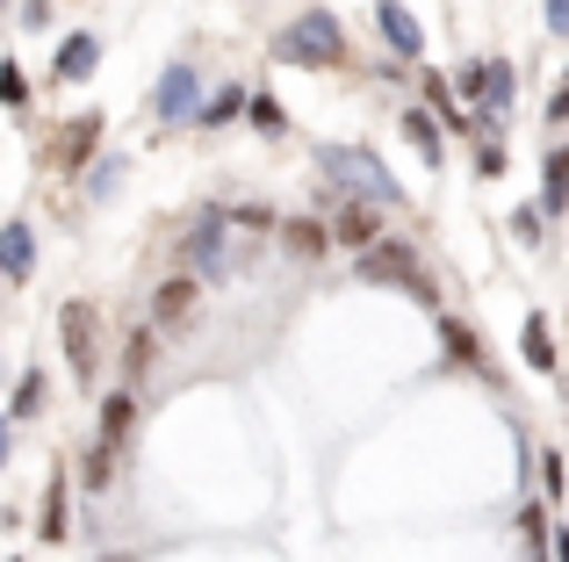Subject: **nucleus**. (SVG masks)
Returning <instances> with one entry per match:
<instances>
[{"mask_svg":"<svg viewBox=\"0 0 569 562\" xmlns=\"http://www.w3.org/2000/svg\"><path fill=\"white\" fill-rule=\"evenodd\" d=\"M562 202H569V144H556L541 167V210H562Z\"/></svg>","mask_w":569,"mask_h":562,"instance_id":"a211bd4d","label":"nucleus"},{"mask_svg":"<svg viewBox=\"0 0 569 562\" xmlns=\"http://www.w3.org/2000/svg\"><path fill=\"white\" fill-rule=\"evenodd\" d=\"M94 144H101V116H72L66 138H58V167H87Z\"/></svg>","mask_w":569,"mask_h":562,"instance_id":"9b49d317","label":"nucleus"},{"mask_svg":"<svg viewBox=\"0 0 569 562\" xmlns=\"http://www.w3.org/2000/svg\"><path fill=\"white\" fill-rule=\"evenodd\" d=\"M0 101H8V109H22V101H29V80H22V66H0Z\"/></svg>","mask_w":569,"mask_h":562,"instance_id":"393cba45","label":"nucleus"},{"mask_svg":"<svg viewBox=\"0 0 569 562\" xmlns=\"http://www.w3.org/2000/svg\"><path fill=\"white\" fill-rule=\"evenodd\" d=\"M361 281H403V289H411V281H418V260H411V245H403V239H382V245H368V253H361Z\"/></svg>","mask_w":569,"mask_h":562,"instance_id":"39448f33","label":"nucleus"},{"mask_svg":"<svg viewBox=\"0 0 569 562\" xmlns=\"http://www.w3.org/2000/svg\"><path fill=\"white\" fill-rule=\"evenodd\" d=\"M116 562H123V555H116Z\"/></svg>","mask_w":569,"mask_h":562,"instance_id":"2f4dec72","label":"nucleus"},{"mask_svg":"<svg viewBox=\"0 0 569 562\" xmlns=\"http://www.w3.org/2000/svg\"><path fill=\"white\" fill-rule=\"evenodd\" d=\"M332 245H353V253L382 245V210H376V202H339V217H332Z\"/></svg>","mask_w":569,"mask_h":562,"instance_id":"20e7f679","label":"nucleus"},{"mask_svg":"<svg viewBox=\"0 0 569 562\" xmlns=\"http://www.w3.org/2000/svg\"><path fill=\"white\" fill-rule=\"evenodd\" d=\"M0 8H8V0H0Z\"/></svg>","mask_w":569,"mask_h":562,"instance_id":"7c9ffc66","label":"nucleus"},{"mask_svg":"<svg viewBox=\"0 0 569 562\" xmlns=\"http://www.w3.org/2000/svg\"><path fill=\"white\" fill-rule=\"evenodd\" d=\"M548 8V29H556V37H569V0H541Z\"/></svg>","mask_w":569,"mask_h":562,"instance_id":"cd10ccee","label":"nucleus"},{"mask_svg":"<svg viewBox=\"0 0 569 562\" xmlns=\"http://www.w3.org/2000/svg\"><path fill=\"white\" fill-rule=\"evenodd\" d=\"M101 66V43L94 37H66V43H58V80H87V72H94Z\"/></svg>","mask_w":569,"mask_h":562,"instance_id":"2eb2a0df","label":"nucleus"},{"mask_svg":"<svg viewBox=\"0 0 569 562\" xmlns=\"http://www.w3.org/2000/svg\"><path fill=\"white\" fill-rule=\"evenodd\" d=\"M58 339H66L72 382H94V368H101V318H94V303H66L58 310Z\"/></svg>","mask_w":569,"mask_h":562,"instance_id":"f03ea898","label":"nucleus"},{"mask_svg":"<svg viewBox=\"0 0 569 562\" xmlns=\"http://www.w3.org/2000/svg\"><path fill=\"white\" fill-rule=\"evenodd\" d=\"M238 109H246V94H238V87H223V94L202 109V123H223V116H238Z\"/></svg>","mask_w":569,"mask_h":562,"instance_id":"a878e982","label":"nucleus"},{"mask_svg":"<svg viewBox=\"0 0 569 562\" xmlns=\"http://www.w3.org/2000/svg\"><path fill=\"white\" fill-rule=\"evenodd\" d=\"M188 260L194 268H223V217H209V224L188 231Z\"/></svg>","mask_w":569,"mask_h":562,"instance_id":"6ab92c4d","label":"nucleus"},{"mask_svg":"<svg viewBox=\"0 0 569 562\" xmlns=\"http://www.w3.org/2000/svg\"><path fill=\"white\" fill-rule=\"evenodd\" d=\"M152 109L167 116V123H181V116H194V72L188 66H173L167 80H159V94H152Z\"/></svg>","mask_w":569,"mask_h":562,"instance_id":"9d476101","label":"nucleus"},{"mask_svg":"<svg viewBox=\"0 0 569 562\" xmlns=\"http://www.w3.org/2000/svg\"><path fill=\"white\" fill-rule=\"evenodd\" d=\"M562 94H569V87H562Z\"/></svg>","mask_w":569,"mask_h":562,"instance_id":"473e14b6","label":"nucleus"},{"mask_svg":"<svg viewBox=\"0 0 569 562\" xmlns=\"http://www.w3.org/2000/svg\"><path fill=\"white\" fill-rule=\"evenodd\" d=\"M0 462H8V425H0Z\"/></svg>","mask_w":569,"mask_h":562,"instance_id":"c756f323","label":"nucleus"},{"mask_svg":"<svg viewBox=\"0 0 569 562\" xmlns=\"http://www.w3.org/2000/svg\"><path fill=\"white\" fill-rule=\"evenodd\" d=\"M519 353H527V368L556 375V339H548V318H541V310H533V318L519 324Z\"/></svg>","mask_w":569,"mask_h":562,"instance_id":"ddd939ff","label":"nucleus"},{"mask_svg":"<svg viewBox=\"0 0 569 562\" xmlns=\"http://www.w3.org/2000/svg\"><path fill=\"white\" fill-rule=\"evenodd\" d=\"M281 245H289L296 260H318L325 245H332V231H325L318 217H289V224H281Z\"/></svg>","mask_w":569,"mask_h":562,"instance_id":"4468645a","label":"nucleus"},{"mask_svg":"<svg viewBox=\"0 0 569 562\" xmlns=\"http://www.w3.org/2000/svg\"><path fill=\"white\" fill-rule=\"evenodd\" d=\"M274 58L281 66H339L347 58V29H339V14H296L274 37Z\"/></svg>","mask_w":569,"mask_h":562,"instance_id":"f257e3e1","label":"nucleus"},{"mask_svg":"<svg viewBox=\"0 0 569 562\" xmlns=\"http://www.w3.org/2000/svg\"><path fill=\"white\" fill-rule=\"evenodd\" d=\"M403 138L418 144V159H426V167H440V159H447V144H440V123H432V109H411V116H403Z\"/></svg>","mask_w":569,"mask_h":562,"instance_id":"f3484780","label":"nucleus"},{"mask_svg":"<svg viewBox=\"0 0 569 562\" xmlns=\"http://www.w3.org/2000/svg\"><path fill=\"white\" fill-rule=\"evenodd\" d=\"M541 476H548V498H562V476H569V469H562V448L541 454Z\"/></svg>","mask_w":569,"mask_h":562,"instance_id":"bb28decb","label":"nucleus"},{"mask_svg":"<svg viewBox=\"0 0 569 562\" xmlns=\"http://www.w3.org/2000/svg\"><path fill=\"white\" fill-rule=\"evenodd\" d=\"M123 375H130V382L152 375V332H130V339H123Z\"/></svg>","mask_w":569,"mask_h":562,"instance_id":"5701e85b","label":"nucleus"},{"mask_svg":"<svg viewBox=\"0 0 569 562\" xmlns=\"http://www.w3.org/2000/svg\"><path fill=\"white\" fill-rule=\"evenodd\" d=\"M440 339H447V353H455L461 368H469V375H498V368L483 361V347H476V332L469 324H455V318H440Z\"/></svg>","mask_w":569,"mask_h":562,"instance_id":"dca6fc26","label":"nucleus"},{"mask_svg":"<svg viewBox=\"0 0 569 562\" xmlns=\"http://www.w3.org/2000/svg\"><path fill=\"white\" fill-rule=\"evenodd\" d=\"M376 22H382V37H389V51H397V58H418V51H426V29L411 22V8H403V0H376Z\"/></svg>","mask_w":569,"mask_h":562,"instance_id":"6e6552de","label":"nucleus"},{"mask_svg":"<svg viewBox=\"0 0 569 562\" xmlns=\"http://www.w3.org/2000/svg\"><path fill=\"white\" fill-rule=\"evenodd\" d=\"M548 555H556V562H569V526H562V534H548Z\"/></svg>","mask_w":569,"mask_h":562,"instance_id":"c85d7f7f","label":"nucleus"},{"mask_svg":"<svg viewBox=\"0 0 569 562\" xmlns=\"http://www.w3.org/2000/svg\"><path fill=\"white\" fill-rule=\"evenodd\" d=\"M43 404V375H22V390H14V419H37Z\"/></svg>","mask_w":569,"mask_h":562,"instance_id":"b1692460","label":"nucleus"},{"mask_svg":"<svg viewBox=\"0 0 569 562\" xmlns=\"http://www.w3.org/2000/svg\"><path fill=\"white\" fill-rule=\"evenodd\" d=\"M130 433H138V397H130V390H116V397H101V448H123V440Z\"/></svg>","mask_w":569,"mask_h":562,"instance_id":"1a4fd4ad","label":"nucleus"},{"mask_svg":"<svg viewBox=\"0 0 569 562\" xmlns=\"http://www.w3.org/2000/svg\"><path fill=\"white\" fill-rule=\"evenodd\" d=\"M325 173H332V181H353L347 188L353 202H397V181H389L368 152H325Z\"/></svg>","mask_w":569,"mask_h":562,"instance_id":"7ed1b4c3","label":"nucleus"},{"mask_svg":"<svg viewBox=\"0 0 569 562\" xmlns=\"http://www.w3.org/2000/svg\"><path fill=\"white\" fill-rule=\"evenodd\" d=\"M194 303H202V289H194L188 274L159 281V295H152V324H159V332H173V324H188V318H194Z\"/></svg>","mask_w":569,"mask_h":562,"instance_id":"0eeeda50","label":"nucleus"},{"mask_svg":"<svg viewBox=\"0 0 569 562\" xmlns=\"http://www.w3.org/2000/svg\"><path fill=\"white\" fill-rule=\"evenodd\" d=\"M43 541H66V469L43 483Z\"/></svg>","mask_w":569,"mask_h":562,"instance_id":"aec40b11","label":"nucleus"},{"mask_svg":"<svg viewBox=\"0 0 569 562\" xmlns=\"http://www.w3.org/2000/svg\"><path fill=\"white\" fill-rule=\"evenodd\" d=\"M461 94H476V101H490V109H512V94H519V80H512V66H461Z\"/></svg>","mask_w":569,"mask_h":562,"instance_id":"423d86ee","label":"nucleus"},{"mask_svg":"<svg viewBox=\"0 0 569 562\" xmlns=\"http://www.w3.org/2000/svg\"><path fill=\"white\" fill-rule=\"evenodd\" d=\"M80 469H87V476H80L87 491H109V483H116V448H101V440H94V448H87V462H80Z\"/></svg>","mask_w":569,"mask_h":562,"instance_id":"412c9836","label":"nucleus"},{"mask_svg":"<svg viewBox=\"0 0 569 562\" xmlns=\"http://www.w3.org/2000/svg\"><path fill=\"white\" fill-rule=\"evenodd\" d=\"M246 116L267 130V138H281V130H289V109H281L274 94H252V101H246Z\"/></svg>","mask_w":569,"mask_h":562,"instance_id":"4be33fe9","label":"nucleus"},{"mask_svg":"<svg viewBox=\"0 0 569 562\" xmlns=\"http://www.w3.org/2000/svg\"><path fill=\"white\" fill-rule=\"evenodd\" d=\"M29 268H37V239H29V224H8L0 231V274L29 281Z\"/></svg>","mask_w":569,"mask_h":562,"instance_id":"f8f14e48","label":"nucleus"}]
</instances>
